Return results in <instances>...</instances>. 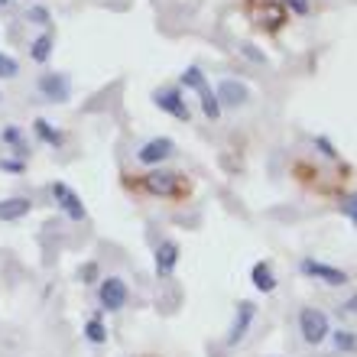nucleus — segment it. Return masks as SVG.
I'll use <instances>...</instances> for the list:
<instances>
[{"label": "nucleus", "instance_id": "16", "mask_svg": "<svg viewBox=\"0 0 357 357\" xmlns=\"http://www.w3.org/2000/svg\"><path fill=\"white\" fill-rule=\"evenodd\" d=\"M250 282H254L260 292H273V289H276V276H273L270 264H254V270H250Z\"/></svg>", "mask_w": 357, "mask_h": 357}, {"label": "nucleus", "instance_id": "14", "mask_svg": "<svg viewBox=\"0 0 357 357\" xmlns=\"http://www.w3.org/2000/svg\"><path fill=\"white\" fill-rule=\"evenodd\" d=\"M52 46H56V36H52V33H39V36L29 43V59L39 62V66H46L49 59H52Z\"/></svg>", "mask_w": 357, "mask_h": 357}, {"label": "nucleus", "instance_id": "22", "mask_svg": "<svg viewBox=\"0 0 357 357\" xmlns=\"http://www.w3.org/2000/svg\"><path fill=\"white\" fill-rule=\"evenodd\" d=\"M20 75V66L13 56H3L0 52V78H17Z\"/></svg>", "mask_w": 357, "mask_h": 357}, {"label": "nucleus", "instance_id": "1", "mask_svg": "<svg viewBox=\"0 0 357 357\" xmlns=\"http://www.w3.org/2000/svg\"><path fill=\"white\" fill-rule=\"evenodd\" d=\"M244 13L264 33H280L289 23V13L282 7V0H244Z\"/></svg>", "mask_w": 357, "mask_h": 357}, {"label": "nucleus", "instance_id": "9", "mask_svg": "<svg viewBox=\"0 0 357 357\" xmlns=\"http://www.w3.org/2000/svg\"><path fill=\"white\" fill-rule=\"evenodd\" d=\"M299 270L305 273V276H315V280L325 282V286H344V282H348V273L344 270L328 266V264H319V260H302Z\"/></svg>", "mask_w": 357, "mask_h": 357}, {"label": "nucleus", "instance_id": "28", "mask_svg": "<svg viewBox=\"0 0 357 357\" xmlns=\"http://www.w3.org/2000/svg\"><path fill=\"white\" fill-rule=\"evenodd\" d=\"M78 276H85V280H94V276H98V266H94V264H88L85 270L78 273Z\"/></svg>", "mask_w": 357, "mask_h": 357}, {"label": "nucleus", "instance_id": "3", "mask_svg": "<svg viewBox=\"0 0 357 357\" xmlns=\"http://www.w3.org/2000/svg\"><path fill=\"white\" fill-rule=\"evenodd\" d=\"M130 299V289L121 276H104L101 286H98V302H101L104 312H121Z\"/></svg>", "mask_w": 357, "mask_h": 357}, {"label": "nucleus", "instance_id": "23", "mask_svg": "<svg viewBox=\"0 0 357 357\" xmlns=\"http://www.w3.org/2000/svg\"><path fill=\"white\" fill-rule=\"evenodd\" d=\"M26 20H29V23H39V26H49V23H52V17H49L46 7H29L26 10Z\"/></svg>", "mask_w": 357, "mask_h": 357}, {"label": "nucleus", "instance_id": "19", "mask_svg": "<svg viewBox=\"0 0 357 357\" xmlns=\"http://www.w3.org/2000/svg\"><path fill=\"white\" fill-rule=\"evenodd\" d=\"M331 341H335V348L344 351V354H354V351H357V335H354V331H348V328L335 331V335H331Z\"/></svg>", "mask_w": 357, "mask_h": 357}, {"label": "nucleus", "instance_id": "7", "mask_svg": "<svg viewBox=\"0 0 357 357\" xmlns=\"http://www.w3.org/2000/svg\"><path fill=\"white\" fill-rule=\"evenodd\" d=\"M153 104H156L160 111H166L169 117H176V121H188V117H192L178 88H160V91H153Z\"/></svg>", "mask_w": 357, "mask_h": 357}, {"label": "nucleus", "instance_id": "25", "mask_svg": "<svg viewBox=\"0 0 357 357\" xmlns=\"http://www.w3.org/2000/svg\"><path fill=\"white\" fill-rule=\"evenodd\" d=\"M282 7H289L292 13H299V17H305V13L312 10V3H309V0H282Z\"/></svg>", "mask_w": 357, "mask_h": 357}, {"label": "nucleus", "instance_id": "26", "mask_svg": "<svg viewBox=\"0 0 357 357\" xmlns=\"http://www.w3.org/2000/svg\"><path fill=\"white\" fill-rule=\"evenodd\" d=\"M315 146H319V150L325 153V156H328V160H338V153H335V146H331V143L325 140V137H319V140H315Z\"/></svg>", "mask_w": 357, "mask_h": 357}, {"label": "nucleus", "instance_id": "12", "mask_svg": "<svg viewBox=\"0 0 357 357\" xmlns=\"http://www.w3.org/2000/svg\"><path fill=\"white\" fill-rule=\"evenodd\" d=\"M257 309H254V302H241L237 305V319L234 325H231V331H227V344H237V341L247 335V328H250V321H254Z\"/></svg>", "mask_w": 357, "mask_h": 357}, {"label": "nucleus", "instance_id": "24", "mask_svg": "<svg viewBox=\"0 0 357 357\" xmlns=\"http://www.w3.org/2000/svg\"><path fill=\"white\" fill-rule=\"evenodd\" d=\"M341 211L351 218V225L357 227V195H348L344 202H341Z\"/></svg>", "mask_w": 357, "mask_h": 357}, {"label": "nucleus", "instance_id": "18", "mask_svg": "<svg viewBox=\"0 0 357 357\" xmlns=\"http://www.w3.org/2000/svg\"><path fill=\"white\" fill-rule=\"evenodd\" d=\"M198 98H202V111H205V117L218 121V117H221V101H218V94L205 85L202 91H198Z\"/></svg>", "mask_w": 357, "mask_h": 357}, {"label": "nucleus", "instance_id": "11", "mask_svg": "<svg viewBox=\"0 0 357 357\" xmlns=\"http://www.w3.org/2000/svg\"><path fill=\"white\" fill-rule=\"evenodd\" d=\"M218 101L221 104H231V107H241V104L250 101V88L241 85V82H231V78H225L221 85H218Z\"/></svg>", "mask_w": 357, "mask_h": 357}, {"label": "nucleus", "instance_id": "8", "mask_svg": "<svg viewBox=\"0 0 357 357\" xmlns=\"http://www.w3.org/2000/svg\"><path fill=\"white\" fill-rule=\"evenodd\" d=\"M143 188L150 192V195H178L182 192V176L176 172H150V176H143Z\"/></svg>", "mask_w": 357, "mask_h": 357}, {"label": "nucleus", "instance_id": "27", "mask_svg": "<svg viewBox=\"0 0 357 357\" xmlns=\"http://www.w3.org/2000/svg\"><path fill=\"white\" fill-rule=\"evenodd\" d=\"M0 169H3V172H23L26 166H23L20 160H0Z\"/></svg>", "mask_w": 357, "mask_h": 357}, {"label": "nucleus", "instance_id": "29", "mask_svg": "<svg viewBox=\"0 0 357 357\" xmlns=\"http://www.w3.org/2000/svg\"><path fill=\"white\" fill-rule=\"evenodd\" d=\"M244 56H250L254 62H264V56H260V52H254V46H244Z\"/></svg>", "mask_w": 357, "mask_h": 357}, {"label": "nucleus", "instance_id": "6", "mask_svg": "<svg viewBox=\"0 0 357 357\" xmlns=\"http://www.w3.org/2000/svg\"><path fill=\"white\" fill-rule=\"evenodd\" d=\"M176 153V143L169 140V137H153V140H146L137 150V160L143 162V166H160V162H166Z\"/></svg>", "mask_w": 357, "mask_h": 357}, {"label": "nucleus", "instance_id": "5", "mask_svg": "<svg viewBox=\"0 0 357 357\" xmlns=\"http://www.w3.org/2000/svg\"><path fill=\"white\" fill-rule=\"evenodd\" d=\"M39 94L49 104H66L72 98V82H68V75H59V72L39 75Z\"/></svg>", "mask_w": 357, "mask_h": 357}, {"label": "nucleus", "instance_id": "17", "mask_svg": "<svg viewBox=\"0 0 357 357\" xmlns=\"http://www.w3.org/2000/svg\"><path fill=\"white\" fill-rule=\"evenodd\" d=\"M178 85L188 88V91H202L208 82H205V75H202V68H198V66H188L185 72L178 75Z\"/></svg>", "mask_w": 357, "mask_h": 357}, {"label": "nucleus", "instance_id": "10", "mask_svg": "<svg viewBox=\"0 0 357 357\" xmlns=\"http://www.w3.org/2000/svg\"><path fill=\"white\" fill-rule=\"evenodd\" d=\"M178 266V244L176 241H162L160 247H156V276L160 280H166V276H172Z\"/></svg>", "mask_w": 357, "mask_h": 357}, {"label": "nucleus", "instance_id": "20", "mask_svg": "<svg viewBox=\"0 0 357 357\" xmlns=\"http://www.w3.org/2000/svg\"><path fill=\"white\" fill-rule=\"evenodd\" d=\"M85 338L91 341V344H104V341H107V328H104V321L98 319V315H94V319H88Z\"/></svg>", "mask_w": 357, "mask_h": 357}, {"label": "nucleus", "instance_id": "31", "mask_svg": "<svg viewBox=\"0 0 357 357\" xmlns=\"http://www.w3.org/2000/svg\"><path fill=\"white\" fill-rule=\"evenodd\" d=\"M7 3H10V0H0V7H7Z\"/></svg>", "mask_w": 357, "mask_h": 357}, {"label": "nucleus", "instance_id": "2", "mask_svg": "<svg viewBox=\"0 0 357 357\" xmlns=\"http://www.w3.org/2000/svg\"><path fill=\"white\" fill-rule=\"evenodd\" d=\"M49 192H52V198H56V205L66 211L72 221H85L88 218V208L85 202H82V195H78L75 188L68 185V182H62V178H56L52 185H49Z\"/></svg>", "mask_w": 357, "mask_h": 357}, {"label": "nucleus", "instance_id": "15", "mask_svg": "<svg viewBox=\"0 0 357 357\" xmlns=\"http://www.w3.org/2000/svg\"><path fill=\"white\" fill-rule=\"evenodd\" d=\"M33 130H36V137L46 143V146H62V143H66V133L56 130L46 117H36V121H33Z\"/></svg>", "mask_w": 357, "mask_h": 357}, {"label": "nucleus", "instance_id": "21", "mask_svg": "<svg viewBox=\"0 0 357 357\" xmlns=\"http://www.w3.org/2000/svg\"><path fill=\"white\" fill-rule=\"evenodd\" d=\"M0 140L7 143V146H17V150H20V156H26V153H23V130H20V127H13V123H7V127L0 130Z\"/></svg>", "mask_w": 357, "mask_h": 357}, {"label": "nucleus", "instance_id": "13", "mask_svg": "<svg viewBox=\"0 0 357 357\" xmlns=\"http://www.w3.org/2000/svg\"><path fill=\"white\" fill-rule=\"evenodd\" d=\"M29 211H33V202H29V198L13 195V198H3V202H0V221H20V218H26Z\"/></svg>", "mask_w": 357, "mask_h": 357}, {"label": "nucleus", "instance_id": "4", "mask_svg": "<svg viewBox=\"0 0 357 357\" xmlns=\"http://www.w3.org/2000/svg\"><path fill=\"white\" fill-rule=\"evenodd\" d=\"M299 331L309 344H321V341L331 335L328 315H325L321 309H302L299 312Z\"/></svg>", "mask_w": 357, "mask_h": 357}, {"label": "nucleus", "instance_id": "30", "mask_svg": "<svg viewBox=\"0 0 357 357\" xmlns=\"http://www.w3.org/2000/svg\"><path fill=\"white\" fill-rule=\"evenodd\" d=\"M341 309H344V312H357V296H351V299L344 302V305H341Z\"/></svg>", "mask_w": 357, "mask_h": 357}]
</instances>
